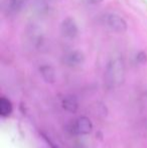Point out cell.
Instances as JSON below:
<instances>
[{"label": "cell", "mask_w": 147, "mask_h": 148, "mask_svg": "<svg viewBox=\"0 0 147 148\" xmlns=\"http://www.w3.org/2000/svg\"><path fill=\"white\" fill-rule=\"evenodd\" d=\"M105 83L109 88L123 84L125 80V64L122 57L114 56L108 62L105 70Z\"/></svg>", "instance_id": "1"}, {"label": "cell", "mask_w": 147, "mask_h": 148, "mask_svg": "<svg viewBox=\"0 0 147 148\" xmlns=\"http://www.w3.org/2000/svg\"><path fill=\"white\" fill-rule=\"evenodd\" d=\"M101 22L109 30L116 33H124L127 30V22L122 16L114 12H106L101 15Z\"/></svg>", "instance_id": "2"}, {"label": "cell", "mask_w": 147, "mask_h": 148, "mask_svg": "<svg viewBox=\"0 0 147 148\" xmlns=\"http://www.w3.org/2000/svg\"><path fill=\"white\" fill-rule=\"evenodd\" d=\"M93 123L86 116H81L72 121L69 125V130L75 135H88L93 131Z\"/></svg>", "instance_id": "3"}, {"label": "cell", "mask_w": 147, "mask_h": 148, "mask_svg": "<svg viewBox=\"0 0 147 148\" xmlns=\"http://www.w3.org/2000/svg\"><path fill=\"white\" fill-rule=\"evenodd\" d=\"M62 62L69 68H78L85 62V56L80 51H71L65 53Z\"/></svg>", "instance_id": "4"}, {"label": "cell", "mask_w": 147, "mask_h": 148, "mask_svg": "<svg viewBox=\"0 0 147 148\" xmlns=\"http://www.w3.org/2000/svg\"><path fill=\"white\" fill-rule=\"evenodd\" d=\"M61 33L65 38L68 39H74L78 35L79 28L74 18L67 17L62 21Z\"/></svg>", "instance_id": "5"}, {"label": "cell", "mask_w": 147, "mask_h": 148, "mask_svg": "<svg viewBox=\"0 0 147 148\" xmlns=\"http://www.w3.org/2000/svg\"><path fill=\"white\" fill-rule=\"evenodd\" d=\"M28 0H4L3 8L7 15L14 16L23 10Z\"/></svg>", "instance_id": "6"}, {"label": "cell", "mask_w": 147, "mask_h": 148, "mask_svg": "<svg viewBox=\"0 0 147 148\" xmlns=\"http://www.w3.org/2000/svg\"><path fill=\"white\" fill-rule=\"evenodd\" d=\"M39 73L44 82L53 84L55 81V72L53 66L49 64H42L39 66Z\"/></svg>", "instance_id": "7"}, {"label": "cell", "mask_w": 147, "mask_h": 148, "mask_svg": "<svg viewBox=\"0 0 147 148\" xmlns=\"http://www.w3.org/2000/svg\"><path fill=\"white\" fill-rule=\"evenodd\" d=\"M62 107L65 111L69 113H76L79 109L78 100L74 96H67L62 101Z\"/></svg>", "instance_id": "8"}, {"label": "cell", "mask_w": 147, "mask_h": 148, "mask_svg": "<svg viewBox=\"0 0 147 148\" xmlns=\"http://www.w3.org/2000/svg\"><path fill=\"white\" fill-rule=\"evenodd\" d=\"M12 111H13V106L10 100L6 97L0 98V116L6 118L11 115Z\"/></svg>", "instance_id": "9"}, {"label": "cell", "mask_w": 147, "mask_h": 148, "mask_svg": "<svg viewBox=\"0 0 147 148\" xmlns=\"http://www.w3.org/2000/svg\"><path fill=\"white\" fill-rule=\"evenodd\" d=\"M147 60V56L145 53H143V51H141V53H139L137 56H136V62H138V64H145Z\"/></svg>", "instance_id": "10"}, {"label": "cell", "mask_w": 147, "mask_h": 148, "mask_svg": "<svg viewBox=\"0 0 147 148\" xmlns=\"http://www.w3.org/2000/svg\"><path fill=\"white\" fill-rule=\"evenodd\" d=\"M103 0H87V2H88L89 4H92V5H96V4H99L101 3Z\"/></svg>", "instance_id": "11"}]
</instances>
